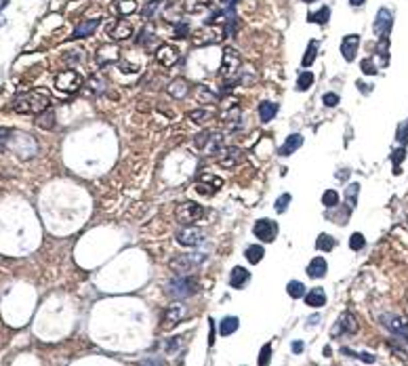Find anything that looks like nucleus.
<instances>
[{
    "label": "nucleus",
    "mask_w": 408,
    "mask_h": 366,
    "mask_svg": "<svg viewBox=\"0 0 408 366\" xmlns=\"http://www.w3.org/2000/svg\"><path fill=\"white\" fill-rule=\"evenodd\" d=\"M189 118H192V120H198V122H200V120H204V118H210V112H204V110H200V112H192V114H189Z\"/></svg>",
    "instance_id": "45"
},
{
    "label": "nucleus",
    "mask_w": 408,
    "mask_h": 366,
    "mask_svg": "<svg viewBox=\"0 0 408 366\" xmlns=\"http://www.w3.org/2000/svg\"><path fill=\"white\" fill-rule=\"evenodd\" d=\"M97 28H99V19H88V21H82L78 28L74 30L72 38H74V40H82V38H88V36L95 34V30H97Z\"/></svg>",
    "instance_id": "18"
},
{
    "label": "nucleus",
    "mask_w": 408,
    "mask_h": 366,
    "mask_svg": "<svg viewBox=\"0 0 408 366\" xmlns=\"http://www.w3.org/2000/svg\"><path fill=\"white\" fill-rule=\"evenodd\" d=\"M248 280H251V274H248V269L246 267H234L232 269V274H229V284H232L234 288H242V286H246Z\"/></svg>",
    "instance_id": "20"
},
{
    "label": "nucleus",
    "mask_w": 408,
    "mask_h": 366,
    "mask_svg": "<svg viewBox=\"0 0 408 366\" xmlns=\"http://www.w3.org/2000/svg\"><path fill=\"white\" fill-rule=\"evenodd\" d=\"M215 156H219V164L221 166H234V164H238L242 160V151L238 148H219V151H217Z\"/></svg>",
    "instance_id": "15"
},
{
    "label": "nucleus",
    "mask_w": 408,
    "mask_h": 366,
    "mask_svg": "<svg viewBox=\"0 0 408 366\" xmlns=\"http://www.w3.org/2000/svg\"><path fill=\"white\" fill-rule=\"evenodd\" d=\"M364 2H366V0H349V4H352V6H362Z\"/></svg>",
    "instance_id": "50"
},
{
    "label": "nucleus",
    "mask_w": 408,
    "mask_h": 366,
    "mask_svg": "<svg viewBox=\"0 0 408 366\" xmlns=\"http://www.w3.org/2000/svg\"><path fill=\"white\" fill-rule=\"evenodd\" d=\"M223 2V6H225V9H234V4L238 2V0H221Z\"/></svg>",
    "instance_id": "49"
},
{
    "label": "nucleus",
    "mask_w": 408,
    "mask_h": 366,
    "mask_svg": "<svg viewBox=\"0 0 408 366\" xmlns=\"http://www.w3.org/2000/svg\"><path fill=\"white\" fill-rule=\"evenodd\" d=\"M238 67H240V55H238V50H234V49H225V55H223V63H221V74L225 76V78H229L232 74L238 72Z\"/></svg>",
    "instance_id": "12"
},
{
    "label": "nucleus",
    "mask_w": 408,
    "mask_h": 366,
    "mask_svg": "<svg viewBox=\"0 0 408 366\" xmlns=\"http://www.w3.org/2000/svg\"><path fill=\"white\" fill-rule=\"evenodd\" d=\"M223 187V179L221 177H213V175H204L202 179L196 183V189H198V194L202 196H213L217 189Z\"/></svg>",
    "instance_id": "13"
},
{
    "label": "nucleus",
    "mask_w": 408,
    "mask_h": 366,
    "mask_svg": "<svg viewBox=\"0 0 408 366\" xmlns=\"http://www.w3.org/2000/svg\"><path fill=\"white\" fill-rule=\"evenodd\" d=\"M316 55H318V42H316V40H311V42H309V47H307V50H305V55H303V59H301L303 67H309L311 63L316 61Z\"/></svg>",
    "instance_id": "30"
},
{
    "label": "nucleus",
    "mask_w": 408,
    "mask_h": 366,
    "mask_svg": "<svg viewBox=\"0 0 408 366\" xmlns=\"http://www.w3.org/2000/svg\"><path fill=\"white\" fill-rule=\"evenodd\" d=\"M303 145V137L299 135V133H295V135H289L286 137V141L282 143V148H280V156H290V154H295V151L299 150Z\"/></svg>",
    "instance_id": "19"
},
{
    "label": "nucleus",
    "mask_w": 408,
    "mask_h": 366,
    "mask_svg": "<svg viewBox=\"0 0 408 366\" xmlns=\"http://www.w3.org/2000/svg\"><path fill=\"white\" fill-rule=\"evenodd\" d=\"M177 242L181 246H198L204 242V232L196 225H186L177 232Z\"/></svg>",
    "instance_id": "8"
},
{
    "label": "nucleus",
    "mask_w": 408,
    "mask_h": 366,
    "mask_svg": "<svg viewBox=\"0 0 408 366\" xmlns=\"http://www.w3.org/2000/svg\"><path fill=\"white\" fill-rule=\"evenodd\" d=\"M206 261V255L204 252H192V255H179L170 261V267H173L177 274H192L196 267Z\"/></svg>",
    "instance_id": "3"
},
{
    "label": "nucleus",
    "mask_w": 408,
    "mask_h": 366,
    "mask_svg": "<svg viewBox=\"0 0 408 366\" xmlns=\"http://www.w3.org/2000/svg\"><path fill=\"white\" fill-rule=\"evenodd\" d=\"M326 271H328V263H326V259H324V257L311 259L309 265H307L309 278H322V276H326Z\"/></svg>",
    "instance_id": "21"
},
{
    "label": "nucleus",
    "mask_w": 408,
    "mask_h": 366,
    "mask_svg": "<svg viewBox=\"0 0 408 366\" xmlns=\"http://www.w3.org/2000/svg\"><path fill=\"white\" fill-rule=\"evenodd\" d=\"M187 32H189V28L186 23H177V38H186Z\"/></svg>",
    "instance_id": "46"
},
{
    "label": "nucleus",
    "mask_w": 408,
    "mask_h": 366,
    "mask_svg": "<svg viewBox=\"0 0 408 366\" xmlns=\"http://www.w3.org/2000/svg\"><path fill=\"white\" fill-rule=\"evenodd\" d=\"M270 353H272V343H267V345H263V349H261L259 364H267V362H270Z\"/></svg>",
    "instance_id": "40"
},
{
    "label": "nucleus",
    "mask_w": 408,
    "mask_h": 366,
    "mask_svg": "<svg viewBox=\"0 0 408 366\" xmlns=\"http://www.w3.org/2000/svg\"><path fill=\"white\" fill-rule=\"evenodd\" d=\"M391 25H393V13H391L390 9H381V11L377 13V17H374V23H373L374 34H377L379 38L390 36Z\"/></svg>",
    "instance_id": "10"
},
{
    "label": "nucleus",
    "mask_w": 408,
    "mask_h": 366,
    "mask_svg": "<svg viewBox=\"0 0 408 366\" xmlns=\"http://www.w3.org/2000/svg\"><path fill=\"white\" fill-rule=\"evenodd\" d=\"M381 324H383L391 334H396V337H400L404 343H408V322L404 318H400V316H396V314H383L381 316Z\"/></svg>",
    "instance_id": "5"
},
{
    "label": "nucleus",
    "mask_w": 408,
    "mask_h": 366,
    "mask_svg": "<svg viewBox=\"0 0 408 366\" xmlns=\"http://www.w3.org/2000/svg\"><path fill=\"white\" fill-rule=\"evenodd\" d=\"M253 233L263 242H273L278 236V223L272 219H259L253 225Z\"/></svg>",
    "instance_id": "7"
},
{
    "label": "nucleus",
    "mask_w": 408,
    "mask_h": 366,
    "mask_svg": "<svg viewBox=\"0 0 408 366\" xmlns=\"http://www.w3.org/2000/svg\"><path fill=\"white\" fill-rule=\"evenodd\" d=\"M305 303L309 307H322L326 303V295H324L322 288H311L307 295H305Z\"/></svg>",
    "instance_id": "23"
},
{
    "label": "nucleus",
    "mask_w": 408,
    "mask_h": 366,
    "mask_svg": "<svg viewBox=\"0 0 408 366\" xmlns=\"http://www.w3.org/2000/svg\"><path fill=\"white\" fill-rule=\"evenodd\" d=\"M364 244H366L364 233L356 232V233H352V236H349V249H352V250H362V249H364Z\"/></svg>",
    "instance_id": "35"
},
{
    "label": "nucleus",
    "mask_w": 408,
    "mask_h": 366,
    "mask_svg": "<svg viewBox=\"0 0 408 366\" xmlns=\"http://www.w3.org/2000/svg\"><path fill=\"white\" fill-rule=\"evenodd\" d=\"M358 47H360V36L358 34H347L345 38L341 40V55L345 57V61H354L356 53H358Z\"/></svg>",
    "instance_id": "16"
},
{
    "label": "nucleus",
    "mask_w": 408,
    "mask_h": 366,
    "mask_svg": "<svg viewBox=\"0 0 408 366\" xmlns=\"http://www.w3.org/2000/svg\"><path fill=\"white\" fill-rule=\"evenodd\" d=\"M53 124H55V116H53L51 112H47V118L40 120V126H44V129H51Z\"/></svg>",
    "instance_id": "43"
},
{
    "label": "nucleus",
    "mask_w": 408,
    "mask_h": 366,
    "mask_svg": "<svg viewBox=\"0 0 408 366\" xmlns=\"http://www.w3.org/2000/svg\"><path fill=\"white\" fill-rule=\"evenodd\" d=\"M110 38L112 40H116V42H120V40H126V38H131V34H133V28H131V23H126V21H116L110 28Z\"/></svg>",
    "instance_id": "17"
},
{
    "label": "nucleus",
    "mask_w": 408,
    "mask_h": 366,
    "mask_svg": "<svg viewBox=\"0 0 408 366\" xmlns=\"http://www.w3.org/2000/svg\"><path fill=\"white\" fill-rule=\"evenodd\" d=\"M398 139L402 143H408V122L400 126V131H398Z\"/></svg>",
    "instance_id": "44"
},
{
    "label": "nucleus",
    "mask_w": 408,
    "mask_h": 366,
    "mask_svg": "<svg viewBox=\"0 0 408 366\" xmlns=\"http://www.w3.org/2000/svg\"><path fill=\"white\" fill-rule=\"evenodd\" d=\"M183 318H186V307H183L181 303H173V305H169L167 309H164V314H162V326L164 328H173V326L179 324Z\"/></svg>",
    "instance_id": "11"
},
{
    "label": "nucleus",
    "mask_w": 408,
    "mask_h": 366,
    "mask_svg": "<svg viewBox=\"0 0 408 366\" xmlns=\"http://www.w3.org/2000/svg\"><path fill=\"white\" fill-rule=\"evenodd\" d=\"M307 19L311 23H318V25H324V23H328V19H330V9L328 6H320L318 11L314 13H309Z\"/></svg>",
    "instance_id": "27"
},
{
    "label": "nucleus",
    "mask_w": 408,
    "mask_h": 366,
    "mask_svg": "<svg viewBox=\"0 0 408 366\" xmlns=\"http://www.w3.org/2000/svg\"><path fill=\"white\" fill-rule=\"evenodd\" d=\"M202 215H204V208H202L200 204H196V202L187 200V202H183V204L177 206L175 217H177V221H179V223H183V225H192V223H196V221L202 217Z\"/></svg>",
    "instance_id": "4"
},
{
    "label": "nucleus",
    "mask_w": 408,
    "mask_h": 366,
    "mask_svg": "<svg viewBox=\"0 0 408 366\" xmlns=\"http://www.w3.org/2000/svg\"><path fill=\"white\" fill-rule=\"evenodd\" d=\"M322 204L328 206V208L337 206V204H339V194H337L335 189H326V192L322 194Z\"/></svg>",
    "instance_id": "34"
},
{
    "label": "nucleus",
    "mask_w": 408,
    "mask_h": 366,
    "mask_svg": "<svg viewBox=\"0 0 408 366\" xmlns=\"http://www.w3.org/2000/svg\"><path fill=\"white\" fill-rule=\"evenodd\" d=\"M341 353H345V356H354V358H360L362 362H366V364H373L374 360H377V358L373 356V353H356V351H352V349H347V347H343Z\"/></svg>",
    "instance_id": "36"
},
{
    "label": "nucleus",
    "mask_w": 408,
    "mask_h": 366,
    "mask_svg": "<svg viewBox=\"0 0 408 366\" xmlns=\"http://www.w3.org/2000/svg\"><path fill=\"white\" fill-rule=\"evenodd\" d=\"M167 293L173 299H186L198 293V278L192 274H177L173 280L167 284Z\"/></svg>",
    "instance_id": "2"
},
{
    "label": "nucleus",
    "mask_w": 408,
    "mask_h": 366,
    "mask_svg": "<svg viewBox=\"0 0 408 366\" xmlns=\"http://www.w3.org/2000/svg\"><path fill=\"white\" fill-rule=\"evenodd\" d=\"M360 67H362V72H364L366 76H374V74H377V67H374V63H373L371 57H368V59H362Z\"/></svg>",
    "instance_id": "38"
},
{
    "label": "nucleus",
    "mask_w": 408,
    "mask_h": 366,
    "mask_svg": "<svg viewBox=\"0 0 408 366\" xmlns=\"http://www.w3.org/2000/svg\"><path fill=\"white\" fill-rule=\"evenodd\" d=\"M179 345H181V339H179V337L169 339V343H167V351H173L175 347H179Z\"/></svg>",
    "instance_id": "47"
},
{
    "label": "nucleus",
    "mask_w": 408,
    "mask_h": 366,
    "mask_svg": "<svg viewBox=\"0 0 408 366\" xmlns=\"http://www.w3.org/2000/svg\"><path fill=\"white\" fill-rule=\"evenodd\" d=\"M314 84V74L311 72H301L297 78V91H307Z\"/></svg>",
    "instance_id": "32"
},
{
    "label": "nucleus",
    "mask_w": 408,
    "mask_h": 366,
    "mask_svg": "<svg viewBox=\"0 0 408 366\" xmlns=\"http://www.w3.org/2000/svg\"><path fill=\"white\" fill-rule=\"evenodd\" d=\"M208 6H210L208 0H187L183 9H186V13H202L204 9H208Z\"/></svg>",
    "instance_id": "31"
},
{
    "label": "nucleus",
    "mask_w": 408,
    "mask_h": 366,
    "mask_svg": "<svg viewBox=\"0 0 408 366\" xmlns=\"http://www.w3.org/2000/svg\"><path fill=\"white\" fill-rule=\"evenodd\" d=\"M55 86L59 88V91H63V93H74V91H78V88L82 86V76L78 72H74V69L61 72L55 78Z\"/></svg>",
    "instance_id": "6"
},
{
    "label": "nucleus",
    "mask_w": 408,
    "mask_h": 366,
    "mask_svg": "<svg viewBox=\"0 0 408 366\" xmlns=\"http://www.w3.org/2000/svg\"><path fill=\"white\" fill-rule=\"evenodd\" d=\"M47 107H49V97L42 93H36V91L23 93L13 101V110L19 114H42V112H47Z\"/></svg>",
    "instance_id": "1"
},
{
    "label": "nucleus",
    "mask_w": 408,
    "mask_h": 366,
    "mask_svg": "<svg viewBox=\"0 0 408 366\" xmlns=\"http://www.w3.org/2000/svg\"><path fill=\"white\" fill-rule=\"evenodd\" d=\"M322 103L326 105V107L339 105V95H337V93H326V95H322Z\"/></svg>",
    "instance_id": "39"
},
{
    "label": "nucleus",
    "mask_w": 408,
    "mask_h": 366,
    "mask_svg": "<svg viewBox=\"0 0 408 366\" xmlns=\"http://www.w3.org/2000/svg\"><path fill=\"white\" fill-rule=\"evenodd\" d=\"M210 133H213V131H204V133H200V135L196 137V145H198V148H204V145H206Z\"/></svg>",
    "instance_id": "42"
},
{
    "label": "nucleus",
    "mask_w": 408,
    "mask_h": 366,
    "mask_svg": "<svg viewBox=\"0 0 408 366\" xmlns=\"http://www.w3.org/2000/svg\"><path fill=\"white\" fill-rule=\"evenodd\" d=\"M6 4H9V0H0V11H2Z\"/></svg>",
    "instance_id": "51"
},
{
    "label": "nucleus",
    "mask_w": 408,
    "mask_h": 366,
    "mask_svg": "<svg viewBox=\"0 0 408 366\" xmlns=\"http://www.w3.org/2000/svg\"><path fill=\"white\" fill-rule=\"evenodd\" d=\"M404 156H406V148H400V150H396V151H393L391 160H393V164H396V168H398V164L404 160Z\"/></svg>",
    "instance_id": "41"
},
{
    "label": "nucleus",
    "mask_w": 408,
    "mask_h": 366,
    "mask_svg": "<svg viewBox=\"0 0 408 366\" xmlns=\"http://www.w3.org/2000/svg\"><path fill=\"white\" fill-rule=\"evenodd\" d=\"M114 11L118 15H131L137 11V0H114Z\"/></svg>",
    "instance_id": "24"
},
{
    "label": "nucleus",
    "mask_w": 408,
    "mask_h": 366,
    "mask_svg": "<svg viewBox=\"0 0 408 366\" xmlns=\"http://www.w3.org/2000/svg\"><path fill=\"white\" fill-rule=\"evenodd\" d=\"M292 351H295V353H301L303 351V343H301V341H295V343H292Z\"/></svg>",
    "instance_id": "48"
},
{
    "label": "nucleus",
    "mask_w": 408,
    "mask_h": 366,
    "mask_svg": "<svg viewBox=\"0 0 408 366\" xmlns=\"http://www.w3.org/2000/svg\"><path fill=\"white\" fill-rule=\"evenodd\" d=\"M278 114V105L276 103H270V101H263V103L259 105V118L261 122H270V120Z\"/></svg>",
    "instance_id": "26"
},
{
    "label": "nucleus",
    "mask_w": 408,
    "mask_h": 366,
    "mask_svg": "<svg viewBox=\"0 0 408 366\" xmlns=\"http://www.w3.org/2000/svg\"><path fill=\"white\" fill-rule=\"evenodd\" d=\"M358 192H360V185L358 183H349L347 189H345V204H347V213H352L356 208V202H358Z\"/></svg>",
    "instance_id": "25"
},
{
    "label": "nucleus",
    "mask_w": 408,
    "mask_h": 366,
    "mask_svg": "<svg viewBox=\"0 0 408 366\" xmlns=\"http://www.w3.org/2000/svg\"><path fill=\"white\" fill-rule=\"evenodd\" d=\"M177 59H179V50H177L175 47H170V44H162V47L156 50V61L164 67L175 66Z\"/></svg>",
    "instance_id": "14"
},
{
    "label": "nucleus",
    "mask_w": 408,
    "mask_h": 366,
    "mask_svg": "<svg viewBox=\"0 0 408 366\" xmlns=\"http://www.w3.org/2000/svg\"><path fill=\"white\" fill-rule=\"evenodd\" d=\"M290 202H292V196H290V194H282V196H280V198L276 200V211H278V213H284L286 208H289Z\"/></svg>",
    "instance_id": "37"
},
{
    "label": "nucleus",
    "mask_w": 408,
    "mask_h": 366,
    "mask_svg": "<svg viewBox=\"0 0 408 366\" xmlns=\"http://www.w3.org/2000/svg\"><path fill=\"white\" fill-rule=\"evenodd\" d=\"M305 4H311V2H318V0H303Z\"/></svg>",
    "instance_id": "52"
},
{
    "label": "nucleus",
    "mask_w": 408,
    "mask_h": 366,
    "mask_svg": "<svg viewBox=\"0 0 408 366\" xmlns=\"http://www.w3.org/2000/svg\"><path fill=\"white\" fill-rule=\"evenodd\" d=\"M316 249L322 250V252H330L335 249V238L330 236V233H320L316 240Z\"/></svg>",
    "instance_id": "29"
},
{
    "label": "nucleus",
    "mask_w": 408,
    "mask_h": 366,
    "mask_svg": "<svg viewBox=\"0 0 408 366\" xmlns=\"http://www.w3.org/2000/svg\"><path fill=\"white\" fill-rule=\"evenodd\" d=\"M238 326H240V320L236 318V316H227V318H223L219 322V334L221 337H227V334L238 331Z\"/></svg>",
    "instance_id": "22"
},
{
    "label": "nucleus",
    "mask_w": 408,
    "mask_h": 366,
    "mask_svg": "<svg viewBox=\"0 0 408 366\" xmlns=\"http://www.w3.org/2000/svg\"><path fill=\"white\" fill-rule=\"evenodd\" d=\"M286 290H289V295L295 297V299H299V297H305V286L299 280H290L289 284H286Z\"/></svg>",
    "instance_id": "33"
},
{
    "label": "nucleus",
    "mask_w": 408,
    "mask_h": 366,
    "mask_svg": "<svg viewBox=\"0 0 408 366\" xmlns=\"http://www.w3.org/2000/svg\"><path fill=\"white\" fill-rule=\"evenodd\" d=\"M356 331H358V320H356V316H352L349 312L345 314H341L339 316V320L335 322V326H333V331H330V334L333 337H343V334H354Z\"/></svg>",
    "instance_id": "9"
},
{
    "label": "nucleus",
    "mask_w": 408,
    "mask_h": 366,
    "mask_svg": "<svg viewBox=\"0 0 408 366\" xmlns=\"http://www.w3.org/2000/svg\"><path fill=\"white\" fill-rule=\"evenodd\" d=\"M246 259H248V263H259L261 259H263L265 255V250H263V246L261 244H251V246H246Z\"/></svg>",
    "instance_id": "28"
}]
</instances>
